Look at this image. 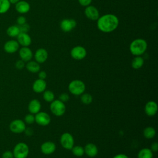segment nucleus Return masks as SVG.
Masks as SVG:
<instances>
[{
  "label": "nucleus",
  "instance_id": "nucleus-5",
  "mask_svg": "<svg viewBox=\"0 0 158 158\" xmlns=\"http://www.w3.org/2000/svg\"><path fill=\"white\" fill-rule=\"evenodd\" d=\"M50 110L52 114L57 117L62 116L66 110V107L65 104L59 99H54L51 102Z\"/></svg>",
  "mask_w": 158,
  "mask_h": 158
},
{
  "label": "nucleus",
  "instance_id": "nucleus-3",
  "mask_svg": "<svg viewBox=\"0 0 158 158\" xmlns=\"http://www.w3.org/2000/svg\"><path fill=\"white\" fill-rule=\"evenodd\" d=\"M68 89L71 94L79 96L84 93L86 86L84 82L80 80H73L69 84Z\"/></svg>",
  "mask_w": 158,
  "mask_h": 158
},
{
  "label": "nucleus",
  "instance_id": "nucleus-32",
  "mask_svg": "<svg viewBox=\"0 0 158 158\" xmlns=\"http://www.w3.org/2000/svg\"><path fill=\"white\" fill-rule=\"evenodd\" d=\"M70 99V97H69V95L66 93H61L59 96V100H60V101L63 102L64 103L67 102Z\"/></svg>",
  "mask_w": 158,
  "mask_h": 158
},
{
  "label": "nucleus",
  "instance_id": "nucleus-7",
  "mask_svg": "<svg viewBox=\"0 0 158 158\" xmlns=\"http://www.w3.org/2000/svg\"><path fill=\"white\" fill-rule=\"evenodd\" d=\"M25 128V123L21 119H15L9 125V129L14 133H22L24 132Z\"/></svg>",
  "mask_w": 158,
  "mask_h": 158
},
{
  "label": "nucleus",
  "instance_id": "nucleus-2",
  "mask_svg": "<svg viewBox=\"0 0 158 158\" xmlns=\"http://www.w3.org/2000/svg\"><path fill=\"white\" fill-rule=\"evenodd\" d=\"M147 41L143 38H136L133 40L129 46L131 54L135 56H141L147 50Z\"/></svg>",
  "mask_w": 158,
  "mask_h": 158
},
{
  "label": "nucleus",
  "instance_id": "nucleus-16",
  "mask_svg": "<svg viewBox=\"0 0 158 158\" xmlns=\"http://www.w3.org/2000/svg\"><path fill=\"white\" fill-rule=\"evenodd\" d=\"M17 42L22 47H28L31 43V38L27 33L20 32L17 36Z\"/></svg>",
  "mask_w": 158,
  "mask_h": 158
},
{
  "label": "nucleus",
  "instance_id": "nucleus-14",
  "mask_svg": "<svg viewBox=\"0 0 158 158\" xmlns=\"http://www.w3.org/2000/svg\"><path fill=\"white\" fill-rule=\"evenodd\" d=\"M19 44L16 40H11L5 43L4 49L7 53L12 54L17 52L19 49Z\"/></svg>",
  "mask_w": 158,
  "mask_h": 158
},
{
  "label": "nucleus",
  "instance_id": "nucleus-38",
  "mask_svg": "<svg viewBox=\"0 0 158 158\" xmlns=\"http://www.w3.org/2000/svg\"><path fill=\"white\" fill-rule=\"evenodd\" d=\"M47 77V74L46 72L45 71H39L38 72V77L40 79H42V80H45V78Z\"/></svg>",
  "mask_w": 158,
  "mask_h": 158
},
{
  "label": "nucleus",
  "instance_id": "nucleus-41",
  "mask_svg": "<svg viewBox=\"0 0 158 158\" xmlns=\"http://www.w3.org/2000/svg\"><path fill=\"white\" fill-rule=\"evenodd\" d=\"M112 158H129L126 154H118L114 156Z\"/></svg>",
  "mask_w": 158,
  "mask_h": 158
},
{
  "label": "nucleus",
  "instance_id": "nucleus-31",
  "mask_svg": "<svg viewBox=\"0 0 158 158\" xmlns=\"http://www.w3.org/2000/svg\"><path fill=\"white\" fill-rule=\"evenodd\" d=\"M25 123L27 124H32L35 122V115L31 113L27 114L24 118Z\"/></svg>",
  "mask_w": 158,
  "mask_h": 158
},
{
  "label": "nucleus",
  "instance_id": "nucleus-19",
  "mask_svg": "<svg viewBox=\"0 0 158 158\" xmlns=\"http://www.w3.org/2000/svg\"><path fill=\"white\" fill-rule=\"evenodd\" d=\"M41 108V104L39 100L33 99L31 100L28 105V110L30 113L32 114H36L39 112Z\"/></svg>",
  "mask_w": 158,
  "mask_h": 158
},
{
  "label": "nucleus",
  "instance_id": "nucleus-18",
  "mask_svg": "<svg viewBox=\"0 0 158 158\" xmlns=\"http://www.w3.org/2000/svg\"><path fill=\"white\" fill-rule=\"evenodd\" d=\"M46 82L44 80L38 78L33 82L32 85V89L33 91L36 93H41L46 90Z\"/></svg>",
  "mask_w": 158,
  "mask_h": 158
},
{
  "label": "nucleus",
  "instance_id": "nucleus-12",
  "mask_svg": "<svg viewBox=\"0 0 158 158\" xmlns=\"http://www.w3.org/2000/svg\"><path fill=\"white\" fill-rule=\"evenodd\" d=\"M158 106L157 103L153 101H149L145 104L144 112L145 114L149 117L154 116L157 112Z\"/></svg>",
  "mask_w": 158,
  "mask_h": 158
},
{
  "label": "nucleus",
  "instance_id": "nucleus-27",
  "mask_svg": "<svg viewBox=\"0 0 158 158\" xmlns=\"http://www.w3.org/2000/svg\"><path fill=\"white\" fill-rule=\"evenodd\" d=\"M10 7V3L9 0H0V14L7 12Z\"/></svg>",
  "mask_w": 158,
  "mask_h": 158
},
{
  "label": "nucleus",
  "instance_id": "nucleus-15",
  "mask_svg": "<svg viewBox=\"0 0 158 158\" xmlns=\"http://www.w3.org/2000/svg\"><path fill=\"white\" fill-rule=\"evenodd\" d=\"M40 149L43 154L46 155H49L54 152L56 149V146L54 143L50 141H48L44 142L41 145Z\"/></svg>",
  "mask_w": 158,
  "mask_h": 158
},
{
  "label": "nucleus",
  "instance_id": "nucleus-39",
  "mask_svg": "<svg viewBox=\"0 0 158 158\" xmlns=\"http://www.w3.org/2000/svg\"><path fill=\"white\" fill-rule=\"evenodd\" d=\"M151 150L152 151V152H156L158 150V143L157 142H154L152 143L151 146Z\"/></svg>",
  "mask_w": 158,
  "mask_h": 158
},
{
  "label": "nucleus",
  "instance_id": "nucleus-42",
  "mask_svg": "<svg viewBox=\"0 0 158 158\" xmlns=\"http://www.w3.org/2000/svg\"><path fill=\"white\" fill-rule=\"evenodd\" d=\"M10 4H16L17 2H18L20 0H9Z\"/></svg>",
  "mask_w": 158,
  "mask_h": 158
},
{
  "label": "nucleus",
  "instance_id": "nucleus-22",
  "mask_svg": "<svg viewBox=\"0 0 158 158\" xmlns=\"http://www.w3.org/2000/svg\"><path fill=\"white\" fill-rule=\"evenodd\" d=\"M27 70L31 73H38L40 70V64L34 60H30L27 62L25 65Z\"/></svg>",
  "mask_w": 158,
  "mask_h": 158
},
{
  "label": "nucleus",
  "instance_id": "nucleus-25",
  "mask_svg": "<svg viewBox=\"0 0 158 158\" xmlns=\"http://www.w3.org/2000/svg\"><path fill=\"white\" fill-rule=\"evenodd\" d=\"M143 136L146 139H152L153 138L156 134V131L154 128L152 127H146L143 131Z\"/></svg>",
  "mask_w": 158,
  "mask_h": 158
},
{
  "label": "nucleus",
  "instance_id": "nucleus-1",
  "mask_svg": "<svg viewBox=\"0 0 158 158\" xmlns=\"http://www.w3.org/2000/svg\"><path fill=\"white\" fill-rule=\"evenodd\" d=\"M96 21L98 29L106 33L114 31L119 25L118 18L113 14H106L100 16Z\"/></svg>",
  "mask_w": 158,
  "mask_h": 158
},
{
  "label": "nucleus",
  "instance_id": "nucleus-28",
  "mask_svg": "<svg viewBox=\"0 0 158 158\" xmlns=\"http://www.w3.org/2000/svg\"><path fill=\"white\" fill-rule=\"evenodd\" d=\"M43 98L45 101L47 102H51L54 100L55 95L52 91L45 90L43 93Z\"/></svg>",
  "mask_w": 158,
  "mask_h": 158
},
{
  "label": "nucleus",
  "instance_id": "nucleus-33",
  "mask_svg": "<svg viewBox=\"0 0 158 158\" xmlns=\"http://www.w3.org/2000/svg\"><path fill=\"white\" fill-rule=\"evenodd\" d=\"M19 27V29H20V32H23V33H27L29 30H30V26L28 23H25L23 25H18Z\"/></svg>",
  "mask_w": 158,
  "mask_h": 158
},
{
  "label": "nucleus",
  "instance_id": "nucleus-26",
  "mask_svg": "<svg viewBox=\"0 0 158 158\" xmlns=\"http://www.w3.org/2000/svg\"><path fill=\"white\" fill-rule=\"evenodd\" d=\"M6 33L10 37H17L20 31L18 25H11L7 28Z\"/></svg>",
  "mask_w": 158,
  "mask_h": 158
},
{
  "label": "nucleus",
  "instance_id": "nucleus-40",
  "mask_svg": "<svg viewBox=\"0 0 158 158\" xmlns=\"http://www.w3.org/2000/svg\"><path fill=\"white\" fill-rule=\"evenodd\" d=\"M24 132H25V135H26L27 136H31V135H33V129H32L31 128L28 127V128H25Z\"/></svg>",
  "mask_w": 158,
  "mask_h": 158
},
{
  "label": "nucleus",
  "instance_id": "nucleus-29",
  "mask_svg": "<svg viewBox=\"0 0 158 158\" xmlns=\"http://www.w3.org/2000/svg\"><path fill=\"white\" fill-rule=\"evenodd\" d=\"M72 154L77 156V157H81L85 154L84 148H83L81 146H73V148L71 149Z\"/></svg>",
  "mask_w": 158,
  "mask_h": 158
},
{
  "label": "nucleus",
  "instance_id": "nucleus-23",
  "mask_svg": "<svg viewBox=\"0 0 158 158\" xmlns=\"http://www.w3.org/2000/svg\"><path fill=\"white\" fill-rule=\"evenodd\" d=\"M144 65V59L141 56H135L131 63V67L134 69H139Z\"/></svg>",
  "mask_w": 158,
  "mask_h": 158
},
{
  "label": "nucleus",
  "instance_id": "nucleus-6",
  "mask_svg": "<svg viewBox=\"0 0 158 158\" xmlns=\"http://www.w3.org/2000/svg\"><path fill=\"white\" fill-rule=\"evenodd\" d=\"M60 143L63 148L67 150H71L74 146V138L70 133L65 132L60 136Z\"/></svg>",
  "mask_w": 158,
  "mask_h": 158
},
{
  "label": "nucleus",
  "instance_id": "nucleus-36",
  "mask_svg": "<svg viewBox=\"0 0 158 158\" xmlns=\"http://www.w3.org/2000/svg\"><path fill=\"white\" fill-rule=\"evenodd\" d=\"M27 20H26V18L24 17V16H22V15H20L19 17H18V18L17 19V23L19 25H23L26 22Z\"/></svg>",
  "mask_w": 158,
  "mask_h": 158
},
{
  "label": "nucleus",
  "instance_id": "nucleus-21",
  "mask_svg": "<svg viewBox=\"0 0 158 158\" xmlns=\"http://www.w3.org/2000/svg\"><path fill=\"white\" fill-rule=\"evenodd\" d=\"M85 154L89 157H94L97 156L98 153V149L96 144L94 143H88L85 145L84 148Z\"/></svg>",
  "mask_w": 158,
  "mask_h": 158
},
{
  "label": "nucleus",
  "instance_id": "nucleus-17",
  "mask_svg": "<svg viewBox=\"0 0 158 158\" xmlns=\"http://www.w3.org/2000/svg\"><path fill=\"white\" fill-rule=\"evenodd\" d=\"M19 56L20 59L24 62L31 60L33 57V52L28 47H22L19 49Z\"/></svg>",
  "mask_w": 158,
  "mask_h": 158
},
{
  "label": "nucleus",
  "instance_id": "nucleus-34",
  "mask_svg": "<svg viewBox=\"0 0 158 158\" xmlns=\"http://www.w3.org/2000/svg\"><path fill=\"white\" fill-rule=\"evenodd\" d=\"M15 66L16 69H19V70L23 69L25 67V62L23 61V60H21V59L18 60L17 61H16V62H15Z\"/></svg>",
  "mask_w": 158,
  "mask_h": 158
},
{
  "label": "nucleus",
  "instance_id": "nucleus-20",
  "mask_svg": "<svg viewBox=\"0 0 158 158\" xmlns=\"http://www.w3.org/2000/svg\"><path fill=\"white\" fill-rule=\"evenodd\" d=\"M15 10L20 14H26L30 10V4L25 1H19L15 4Z\"/></svg>",
  "mask_w": 158,
  "mask_h": 158
},
{
  "label": "nucleus",
  "instance_id": "nucleus-37",
  "mask_svg": "<svg viewBox=\"0 0 158 158\" xmlns=\"http://www.w3.org/2000/svg\"><path fill=\"white\" fill-rule=\"evenodd\" d=\"M79 4L83 7H86L91 4L93 0H78Z\"/></svg>",
  "mask_w": 158,
  "mask_h": 158
},
{
  "label": "nucleus",
  "instance_id": "nucleus-4",
  "mask_svg": "<svg viewBox=\"0 0 158 158\" xmlns=\"http://www.w3.org/2000/svg\"><path fill=\"white\" fill-rule=\"evenodd\" d=\"M14 158H27L29 154L28 146L23 142L15 144L13 149Z\"/></svg>",
  "mask_w": 158,
  "mask_h": 158
},
{
  "label": "nucleus",
  "instance_id": "nucleus-10",
  "mask_svg": "<svg viewBox=\"0 0 158 158\" xmlns=\"http://www.w3.org/2000/svg\"><path fill=\"white\" fill-rule=\"evenodd\" d=\"M77 22L73 19H64L60 23V28L64 32H70L77 26Z\"/></svg>",
  "mask_w": 158,
  "mask_h": 158
},
{
  "label": "nucleus",
  "instance_id": "nucleus-30",
  "mask_svg": "<svg viewBox=\"0 0 158 158\" xmlns=\"http://www.w3.org/2000/svg\"><path fill=\"white\" fill-rule=\"evenodd\" d=\"M80 100L84 104H89L93 101V96L89 93H83L81 94Z\"/></svg>",
  "mask_w": 158,
  "mask_h": 158
},
{
  "label": "nucleus",
  "instance_id": "nucleus-9",
  "mask_svg": "<svg viewBox=\"0 0 158 158\" xmlns=\"http://www.w3.org/2000/svg\"><path fill=\"white\" fill-rule=\"evenodd\" d=\"M35 122L40 126H47L51 122V117L45 112H39L35 115Z\"/></svg>",
  "mask_w": 158,
  "mask_h": 158
},
{
  "label": "nucleus",
  "instance_id": "nucleus-13",
  "mask_svg": "<svg viewBox=\"0 0 158 158\" xmlns=\"http://www.w3.org/2000/svg\"><path fill=\"white\" fill-rule=\"evenodd\" d=\"M34 57L36 62L39 64H43L48 59V52L46 49L41 48L35 51Z\"/></svg>",
  "mask_w": 158,
  "mask_h": 158
},
{
  "label": "nucleus",
  "instance_id": "nucleus-11",
  "mask_svg": "<svg viewBox=\"0 0 158 158\" xmlns=\"http://www.w3.org/2000/svg\"><path fill=\"white\" fill-rule=\"evenodd\" d=\"M84 13L85 16L88 19L93 21H96L100 17L98 9L96 7L91 5H89L85 7Z\"/></svg>",
  "mask_w": 158,
  "mask_h": 158
},
{
  "label": "nucleus",
  "instance_id": "nucleus-24",
  "mask_svg": "<svg viewBox=\"0 0 158 158\" xmlns=\"http://www.w3.org/2000/svg\"><path fill=\"white\" fill-rule=\"evenodd\" d=\"M137 157L138 158H152L153 152L151 149L144 148L139 151Z\"/></svg>",
  "mask_w": 158,
  "mask_h": 158
},
{
  "label": "nucleus",
  "instance_id": "nucleus-8",
  "mask_svg": "<svg viewBox=\"0 0 158 158\" xmlns=\"http://www.w3.org/2000/svg\"><path fill=\"white\" fill-rule=\"evenodd\" d=\"M87 54L86 49L81 46H76L72 48L70 51V56L75 60H80L85 58Z\"/></svg>",
  "mask_w": 158,
  "mask_h": 158
},
{
  "label": "nucleus",
  "instance_id": "nucleus-35",
  "mask_svg": "<svg viewBox=\"0 0 158 158\" xmlns=\"http://www.w3.org/2000/svg\"><path fill=\"white\" fill-rule=\"evenodd\" d=\"M2 158H14L13 152L11 151H6L2 154Z\"/></svg>",
  "mask_w": 158,
  "mask_h": 158
}]
</instances>
